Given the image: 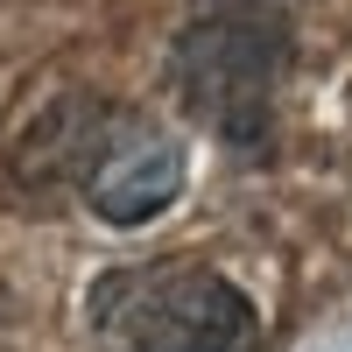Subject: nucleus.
Segmentation results:
<instances>
[{"label":"nucleus","mask_w":352,"mask_h":352,"mask_svg":"<svg viewBox=\"0 0 352 352\" xmlns=\"http://www.w3.org/2000/svg\"><path fill=\"white\" fill-rule=\"evenodd\" d=\"M289 78V21L275 8H219L190 21L169 50V85L197 127L232 148H261Z\"/></svg>","instance_id":"obj_1"},{"label":"nucleus","mask_w":352,"mask_h":352,"mask_svg":"<svg viewBox=\"0 0 352 352\" xmlns=\"http://www.w3.org/2000/svg\"><path fill=\"white\" fill-rule=\"evenodd\" d=\"M92 324L127 352H247L254 303L197 261H148L99 275Z\"/></svg>","instance_id":"obj_2"},{"label":"nucleus","mask_w":352,"mask_h":352,"mask_svg":"<svg viewBox=\"0 0 352 352\" xmlns=\"http://www.w3.org/2000/svg\"><path fill=\"white\" fill-rule=\"evenodd\" d=\"M85 197H92V212L106 226H141L176 204L184 190V148L162 134V127H141V120H113L92 169L78 176Z\"/></svg>","instance_id":"obj_3"},{"label":"nucleus","mask_w":352,"mask_h":352,"mask_svg":"<svg viewBox=\"0 0 352 352\" xmlns=\"http://www.w3.org/2000/svg\"><path fill=\"white\" fill-rule=\"evenodd\" d=\"M106 127H113V113L99 99H56V106H43L36 120L14 134V148H8L14 155V176H28V184L85 176L92 155H99V141H106Z\"/></svg>","instance_id":"obj_4"},{"label":"nucleus","mask_w":352,"mask_h":352,"mask_svg":"<svg viewBox=\"0 0 352 352\" xmlns=\"http://www.w3.org/2000/svg\"><path fill=\"white\" fill-rule=\"evenodd\" d=\"M212 8H275V0H212Z\"/></svg>","instance_id":"obj_5"}]
</instances>
